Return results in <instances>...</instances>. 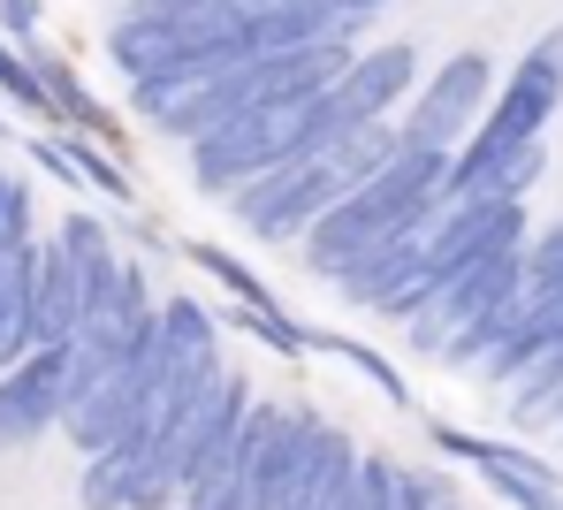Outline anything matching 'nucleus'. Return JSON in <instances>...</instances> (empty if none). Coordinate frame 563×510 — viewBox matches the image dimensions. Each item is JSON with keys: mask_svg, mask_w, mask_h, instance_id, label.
<instances>
[{"mask_svg": "<svg viewBox=\"0 0 563 510\" xmlns=\"http://www.w3.org/2000/svg\"><path fill=\"white\" fill-rule=\"evenodd\" d=\"M442 176H450V153L404 137V145L388 153L380 176L351 184L343 199L305 229V259H312L320 275H343L358 252H374V244H388V236L419 229L427 213H442Z\"/></svg>", "mask_w": 563, "mask_h": 510, "instance_id": "nucleus-1", "label": "nucleus"}, {"mask_svg": "<svg viewBox=\"0 0 563 510\" xmlns=\"http://www.w3.org/2000/svg\"><path fill=\"white\" fill-rule=\"evenodd\" d=\"M267 0H153L137 15L114 23L107 54L130 69V85H161V77H213L229 62H244V31Z\"/></svg>", "mask_w": 563, "mask_h": 510, "instance_id": "nucleus-2", "label": "nucleus"}, {"mask_svg": "<svg viewBox=\"0 0 563 510\" xmlns=\"http://www.w3.org/2000/svg\"><path fill=\"white\" fill-rule=\"evenodd\" d=\"M556 100H563V31H541V38L526 46V62L510 69V85L495 92V107L479 114L472 145L450 160V176H442V206H450V199H472V184H479V176H487L503 153L533 145V137L549 130Z\"/></svg>", "mask_w": 563, "mask_h": 510, "instance_id": "nucleus-3", "label": "nucleus"}, {"mask_svg": "<svg viewBox=\"0 0 563 510\" xmlns=\"http://www.w3.org/2000/svg\"><path fill=\"white\" fill-rule=\"evenodd\" d=\"M312 100H320V92H312ZM312 100L236 107V114H221L206 137H190V176H198V191L229 199V191H244L252 176H267L275 160L312 153Z\"/></svg>", "mask_w": 563, "mask_h": 510, "instance_id": "nucleus-4", "label": "nucleus"}, {"mask_svg": "<svg viewBox=\"0 0 563 510\" xmlns=\"http://www.w3.org/2000/svg\"><path fill=\"white\" fill-rule=\"evenodd\" d=\"M229 199H236V221H244L252 236L289 244V236H305L328 206L343 199V176H335L320 153H289V160H275L267 176H252L244 191H229Z\"/></svg>", "mask_w": 563, "mask_h": 510, "instance_id": "nucleus-5", "label": "nucleus"}, {"mask_svg": "<svg viewBox=\"0 0 563 510\" xmlns=\"http://www.w3.org/2000/svg\"><path fill=\"white\" fill-rule=\"evenodd\" d=\"M85 389H92V366H85L69 343H46V351H31L23 366H8V374H0V450L38 442Z\"/></svg>", "mask_w": 563, "mask_h": 510, "instance_id": "nucleus-6", "label": "nucleus"}, {"mask_svg": "<svg viewBox=\"0 0 563 510\" xmlns=\"http://www.w3.org/2000/svg\"><path fill=\"white\" fill-rule=\"evenodd\" d=\"M411 77H419V54H411V46H374V54H358V62L312 100V153H320L335 130H351V122H380L388 107L411 92Z\"/></svg>", "mask_w": 563, "mask_h": 510, "instance_id": "nucleus-7", "label": "nucleus"}, {"mask_svg": "<svg viewBox=\"0 0 563 510\" xmlns=\"http://www.w3.org/2000/svg\"><path fill=\"white\" fill-rule=\"evenodd\" d=\"M479 107H487V62H479V54H457V62H442L434 85L419 92L404 137H411V145H442V153H457V137L472 130Z\"/></svg>", "mask_w": 563, "mask_h": 510, "instance_id": "nucleus-8", "label": "nucleus"}, {"mask_svg": "<svg viewBox=\"0 0 563 510\" xmlns=\"http://www.w3.org/2000/svg\"><path fill=\"white\" fill-rule=\"evenodd\" d=\"M434 442H442V450H457V457H472V465H479V480H487L503 503H518V510H563V488H556V473H549L541 457L503 450V442H479V434H465V426H434Z\"/></svg>", "mask_w": 563, "mask_h": 510, "instance_id": "nucleus-9", "label": "nucleus"}, {"mask_svg": "<svg viewBox=\"0 0 563 510\" xmlns=\"http://www.w3.org/2000/svg\"><path fill=\"white\" fill-rule=\"evenodd\" d=\"M351 465H358V450L335 434V426H305V450H297V473H289V488H282V510H335V496L351 488Z\"/></svg>", "mask_w": 563, "mask_h": 510, "instance_id": "nucleus-10", "label": "nucleus"}, {"mask_svg": "<svg viewBox=\"0 0 563 510\" xmlns=\"http://www.w3.org/2000/svg\"><path fill=\"white\" fill-rule=\"evenodd\" d=\"M85 298H92V282L46 244L38 252V275H31V351H46V343H69L77 335V320H85Z\"/></svg>", "mask_w": 563, "mask_h": 510, "instance_id": "nucleus-11", "label": "nucleus"}, {"mask_svg": "<svg viewBox=\"0 0 563 510\" xmlns=\"http://www.w3.org/2000/svg\"><path fill=\"white\" fill-rule=\"evenodd\" d=\"M31 275H38L31 244L0 252V374L31 358Z\"/></svg>", "mask_w": 563, "mask_h": 510, "instance_id": "nucleus-12", "label": "nucleus"}, {"mask_svg": "<svg viewBox=\"0 0 563 510\" xmlns=\"http://www.w3.org/2000/svg\"><path fill=\"white\" fill-rule=\"evenodd\" d=\"M396 145H404V130H388V114H380V122H351V130H335V137L320 145V160H328V168L343 176V191H351V184H366V176L388 168Z\"/></svg>", "mask_w": 563, "mask_h": 510, "instance_id": "nucleus-13", "label": "nucleus"}, {"mask_svg": "<svg viewBox=\"0 0 563 510\" xmlns=\"http://www.w3.org/2000/svg\"><path fill=\"white\" fill-rule=\"evenodd\" d=\"M145 457H153L145 434H114L107 450H92V465H85V503L92 510H122V496H130V480H137Z\"/></svg>", "mask_w": 563, "mask_h": 510, "instance_id": "nucleus-14", "label": "nucleus"}, {"mask_svg": "<svg viewBox=\"0 0 563 510\" xmlns=\"http://www.w3.org/2000/svg\"><path fill=\"white\" fill-rule=\"evenodd\" d=\"M510 411H518V426H549V419H563V343L541 358V366H526V374H518Z\"/></svg>", "mask_w": 563, "mask_h": 510, "instance_id": "nucleus-15", "label": "nucleus"}, {"mask_svg": "<svg viewBox=\"0 0 563 510\" xmlns=\"http://www.w3.org/2000/svg\"><path fill=\"white\" fill-rule=\"evenodd\" d=\"M161 351H168L176 366H190V358H213V320L190 306V298L161 306Z\"/></svg>", "mask_w": 563, "mask_h": 510, "instance_id": "nucleus-16", "label": "nucleus"}, {"mask_svg": "<svg viewBox=\"0 0 563 510\" xmlns=\"http://www.w3.org/2000/svg\"><path fill=\"white\" fill-rule=\"evenodd\" d=\"M541 168H549V153H541V137L533 145H518V153H503L479 184H472V199H526L533 184H541Z\"/></svg>", "mask_w": 563, "mask_h": 510, "instance_id": "nucleus-17", "label": "nucleus"}, {"mask_svg": "<svg viewBox=\"0 0 563 510\" xmlns=\"http://www.w3.org/2000/svg\"><path fill=\"white\" fill-rule=\"evenodd\" d=\"M54 252H62V259H69L85 282H99V275L114 267V252H107V229H99L92 213H69V221H62V236H54Z\"/></svg>", "mask_w": 563, "mask_h": 510, "instance_id": "nucleus-18", "label": "nucleus"}, {"mask_svg": "<svg viewBox=\"0 0 563 510\" xmlns=\"http://www.w3.org/2000/svg\"><path fill=\"white\" fill-rule=\"evenodd\" d=\"M184 496H190V510H260V503H252V488L236 480V465H229V457H221V465H206Z\"/></svg>", "mask_w": 563, "mask_h": 510, "instance_id": "nucleus-19", "label": "nucleus"}, {"mask_svg": "<svg viewBox=\"0 0 563 510\" xmlns=\"http://www.w3.org/2000/svg\"><path fill=\"white\" fill-rule=\"evenodd\" d=\"M518 298H563V221L526 252V282H518Z\"/></svg>", "mask_w": 563, "mask_h": 510, "instance_id": "nucleus-20", "label": "nucleus"}, {"mask_svg": "<svg viewBox=\"0 0 563 510\" xmlns=\"http://www.w3.org/2000/svg\"><path fill=\"white\" fill-rule=\"evenodd\" d=\"M312 343H328L335 358H351V366H358V374L374 381L380 397H404V381H396V366H388V358H374V351H358V343H335V335H312Z\"/></svg>", "mask_w": 563, "mask_h": 510, "instance_id": "nucleus-21", "label": "nucleus"}, {"mask_svg": "<svg viewBox=\"0 0 563 510\" xmlns=\"http://www.w3.org/2000/svg\"><path fill=\"white\" fill-rule=\"evenodd\" d=\"M23 221H31V191H23L15 176H0V252L23 244Z\"/></svg>", "mask_w": 563, "mask_h": 510, "instance_id": "nucleus-22", "label": "nucleus"}, {"mask_svg": "<svg viewBox=\"0 0 563 510\" xmlns=\"http://www.w3.org/2000/svg\"><path fill=\"white\" fill-rule=\"evenodd\" d=\"M0 92H8V100H23V107H46V85H38V69H31V62H15L8 46H0Z\"/></svg>", "mask_w": 563, "mask_h": 510, "instance_id": "nucleus-23", "label": "nucleus"}, {"mask_svg": "<svg viewBox=\"0 0 563 510\" xmlns=\"http://www.w3.org/2000/svg\"><path fill=\"white\" fill-rule=\"evenodd\" d=\"M0 23H8L15 38H31V31H38V0H0Z\"/></svg>", "mask_w": 563, "mask_h": 510, "instance_id": "nucleus-24", "label": "nucleus"}, {"mask_svg": "<svg viewBox=\"0 0 563 510\" xmlns=\"http://www.w3.org/2000/svg\"><path fill=\"white\" fill-rule=\"evenodd\" d=\"M343 8H358V15H374V8H388V0H343Z\"/></svg>", "mask_w": 563, "mask_h": 510, "instance_id": "nucleus-25", "label": "nucleus"}]
</instances>
